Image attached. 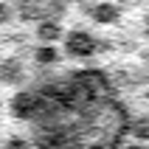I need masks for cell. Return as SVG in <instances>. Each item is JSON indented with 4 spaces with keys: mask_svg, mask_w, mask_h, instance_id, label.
Segmentation results:
<instances>
[{
    "mask_svg": "<svg viewBox=\"0 0 149 149\" xmlns=\"http://www.w3.org/2000/svg\"><path fill=\"white\" fill-rule=\"evenodd\" d=\"M68 48H70L73 56H90L96 51V42H93V37L87 31H73L68 37Z\"/></svg>",
    "mask_w": 149,
    "mask_h": 149,
    "instance_id": "2",
    "label": "cell"
},
{
    "mask_svg": "<svg viewBox=\"0 0 149 149\" xmlns=\"http://www.w3.org/2000/svg\"><path fill=\"white\" fill-rule=\"evenodd\" d=\"M14 116L37 149H116L127 130V110L99 70H70L23 90Z\"/></svg>",
    "mask_w": 149,
    "mask_h": 149,
    "instance_id": "1",
    "label": "cell"
},
{
    "mask_svg": "<svg viewBox=\"0 0 149 149\" xmlns=\"http://www.w3.org/2000/svg\"><path fill=\"white\" fill-rule=\"evenodd\" d=\"M56 59V54H54V48L51 45H45V48L40 51V62H54Z\"/></svg>",
    "mask_w": 149,
    "mask_h": 149,
    "instance_id": "5",
    "label": "cell"
},
{
    "mask_svg": "<svg viewBox=\"0 0 149 149\" xmlns=\"http://www.w3.org/2000/svg\"><path fill=\"white\" fill-rule=\"evenodd\" d=\"M56 37H59L56 20H42V25H40V40L45 42V45H51V40H56Z\"/></svg>",
    "mask_w": 149,
    "mask_h": 149,
    "instance_id": "3",
    "label": "cell"
},
{
    "mask_svg": "<svg viewBox=\"0 0 149 149\" xmlns=\"http://www.w3.org/2000/svg\"><path fill=\"white\" fill-rule=\"evenodd\" d=\"M93 14H96V20H101V23H110V20L118 14V6H113V3H99V6L93 8Z\"/></svg>",
    "mask_w": 149,
    "mask_h": 149,
    "instance_id": "4",
    "label": "cell"
},
{
    "mask_svg": "<svg viewBox=\"0 0 149 149\" xmlns=\"http://www.w3.org/2000/svg\"><path fill=\"white\" fill-rule=\"evenodd\" d=\"M6 17H8V8H6V3H0V23H3Z\"/></svg>",
    "mask_w": 149,
    "mask_h": 149,
    "instance_id": "6",
    "label": "cell"
}]
</instances>
